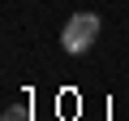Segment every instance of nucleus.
Returning <instances> with one entry per match:
<instances>
[{"label":"nucleus","mask_w":129,"mask_h":121,"mask_svg":"<svg viewBox=\"0 0 129 121\" xmlns=\"http://www.w3.org/2000/svg\"><path fill=\"white\" fill-rule=\"evenodd\" d=\"M99 30H103V22H99V13H73L69 22H64V35H60V43H64V52H86L95 39H99Z\"/></svg>","instance_id":"1"},{"label":"nucleus","mask_w":129,"mask_h":121,"mask_svg":"<svg viewBox=\"0 0 129 121\" xmlns=\"http://www.w3.org/2000/svg\"><path fill=\"white\" fill-rule=\"evenodd\" d=\"M0 121H26V108L13 104V108H5V117H0Z\"/></svg>","instance_id":"2"}]
</instances>
